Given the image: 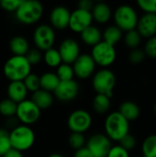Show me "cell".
I'll list each match as a JSON object with an SVG mask.
<instances>
[{"label":"cell","mask_w":156,"mask_h":157,"mask_svg":"<svg viewBox=\"0 0 156 157\" xmlns=\"http://www.w3.org/2000/svg\"><path fill=\"white\" fill-rule=\"evenodd\" d=\"M3 71L10 82L23 81L31 73V65L25 56L13 55L6 62Z\"/></svg>","instance_id":"obj_1"},{"label":"cell","mask_w":156,"mask_h":157,"mask_svg":"<svg viewBox=\"0 0 156 157\" xmlns=\"http://www.w3.org/2000/svg\"><path fill=\"white\" fill-rule=\"evenodd\" d=\"M105 131L109 140L120 142L129 133V121L119 111L112 112L105 121Z\"/></svg>","instance_id":"obj_2"},{"label":"cell","mask_w":156,"mask_h":157,"mask_svg":"<svg viewBox=\"0 0 156 157\" xmlns=\"http://www.w3.org/2000/svg\"><path fill=\"white\" fill-rule=\"evenodd\" d=\"M43 14V6L36 0H22L16 11L17 19L25 25H32L38 22Z\"/></svg>","instance_id":"obj_3"},{"label":"cell","mask_w":156,"mask_h":157,"mask_svg":"<svg viewBox=\"0 0 156 157\" xmlns=\"http://www.w3.org/2000/svg\"><path fill=\"white\" fill-rule=\"evenodd\" d=\"M9 141L12 149L22 153L32 147L35 142V133L30 127L18 125L9 132Z\"/></svg>","instance_id":"obj_4"},{"label":"cell","mask_w":156,"mask_h":157,"mask_svg":"<svg viewBox=\"0 0 156 157\" xmlns=\"http://www.w3.org/2000/svg\"><path fill=\"white\" fill-rule=\"evenodd\" d=\"M92 85L97 94L105 95L111 98L116 85V76L109 69H101L95 74Z\"/></svg>","instance_id":"obj_5"},{"label":"cell","mask_w":156,"mask_h":157,"mask_svg":"<svg viewBox=\"0 0 156 157\" xmlns=\"http://www.w3.org/2000/svg\"><path fill=\"white\" fill-rule=\"evenodd\" d=\"M115 26L121 31H131L136 29L138 23V16L134 8L128 5L120 6L114 13Z\"/></svg>","instance_id":"obj_6"},{"label":"cell","mask_w":156,"mask_h":157,"mask_svg":"<svg viewBox=\"0 0 156 157\" xmlns=\"http://www.w3.org/2000/svg\"><path fill=\"white\" fill-rule=\"evenodd\" d=\"M90 55L96 64L104 68L111 65L117 57L115 47L104 42L103 40L92 48V52Z\"/></svg>","instance_id":"obj_7"},{"label":"cell","mask_w":156,"mask_h":157,"mask_svg":"<svg viewBox=\"0 0 156 157\" xmlns=\"http://www.w3.org/2000/svg\"><path fill=\"white\" fill-rule=\"evenodd\" d=\"M92 124V117L89 112L85 109H76L73 111L67 120V125L72 132L84 133Z\"/></svg>","instance_id":"obj_8"},{"label":"cell","mask_w":156,"mask_h":157,"mask_svg":"<svg viewBox=\"0 0 156 157\" xmlns=\"http://www.w3.org/2000/svg\"><path fill=\"white\" fill-rule=\"evenodd\" d=\"M17 118L25 125H30L38 121L40 116V109L29 99H25L17 106Z\"/></svg>","instance_id":"obj_9"},{"label":"cell","mask_w":156,"mask_h":157,"mask_svg":"<svg viewBox=\"0 0 156 157\" xmlns=\"http://www.w3.org/2000/svg\"><path fill=\"white\" fill-rule=\"evenodd\" d=\"M33 41L40 51H47L52 48L55 41L54 29L49 25H40L33 33Z\"/></svg>","instance_id":"obj_10"},{"label":"cell","mask_w":156,"mask_h":157,"mask_svg":"<svg viewBox=\"0 0 156 157\" xmlns=\"http://www.w3.org/2000/svg\"><path fill=\"white\" fill-rule=\"evenodd\" d=\"M86 147L94 157H107L112 146L107 135L97 133L89 138Z\"/></svg>","instance_id":"obj_11"},{"label":"cell","mask_w":156,"mask_h":157,"mask_svg":"<svg viewBox=\"0 0 156 157\" xmlns=\"http://www.w3.org/2000/svg\"><path fill=\"white\" fill-rule=\"evenodd\" d=\"M92 21L93 17L91 12L77 8L70 15L68 28H70L74 32L81 33L83 30L92 25Z\"/></svg>","instance_id":"obj_12"},{"label":"cell","mask_w":156,"mask_h":157,"mask_svg":"<svg viewBox=\"0 0 156 157\" xmlns=\"http://www.w3.org/2000/svg\"><path fill=\"white\" fill-rule=\"evenodd\" d=\"M74 75L80 79H86L90 77L96 69V63L90 54H80L76 61L73 63Z\"/></svg>","instance_id":"obj_13"},{"label":"cell","mask_w":156,"mask_h":157,"mask_svg":"<svg viewBox=\"0 0 156 157\" xmlns=\"http://www.w3.org/2000/svg\"><path fill=\"white\" fill-rule=\"evenodd\" d=\"M62 63L73 64L80 55V47L76 40L73 39H65L62 41L58 50Z\"/></svg>","instance_id":"obj_14"},{"label":"cell","mask_w":156,"mask_h":157,"mask_svg":"<svg viewBox=\"0 0 156 157\" xmlns=\"http://www.w3.org/2000/svg\"><path fill=\"white\" fill-rule=\"evenodd\" d=\"M79 92V85L76 81H60V84L54 90V96L61 101H71L74 99Z\"/></svg>","instance_id":"obj_15"},{"label":"cell","mask_w":156,"mask_h":157,"mask_svg":"<svg viewBox=\"0 0 156 157\" xmlns=\"http://www.w3.org/2000/svg\"><path fill=\"white\" fill-rule=\"evenodd\" d=\"M71 12L63 6H55L50 14V21L54 29L63 30L69 26Z\"/></svg>","instance_id":"obj_16"},{"label":"cell","mask_w":156,"mask_h":157,"mask_svg":"<svg viewBox=\"0 0 156 157\" xmlns=\"http://www.w3.org/2000/svg\"><path fill=\"white\" fill-rule=\"evenodd\" d=\"M137 31L141 37L150 39L156 36V15L144 14L137 23Z\"/></svg>","instance_id":"obj_17"},{"label":"cell","mask_w":156,"mask_h":157,"mask_svg":"<svg viewBox=\"0 0 156 157\" xmlns=\"http://www.w3.org/2000/svg\"><path fill=\"white\" fill-rule=\"evenodd\" d=\"M6 93L10 100L18 104L26 99L28 90L22 81H14L10 82L7 86Z\"/></svg>","instance_id":"obj_18"},{"label":"cell","mask_w":156,"mask_h":157,"mask_svg":"<svg viewBox=\"0 0 156 157\" xmlns=\"http://www.w3.org/2000/svg\"><path fill=\"white\" fill-rule=\"evenodd\" d=\"M91 14L93 19L96 20L97 23L105 24L111 17V9L108 4L100 2L94 5Z\"/></svg>","instance_id":"obj_19"},{"label":"cell","mask_w":156,"mask_h":157,"mask_svg":"<svg viewBox=\"0 0 156 157\" xmlns=\"http://www.w3.org/2000/svg\"><path fill=\"white\" fill-rule=\"evenodd\" d=\"M81 40L87 46L94 47L97 44H98L100 41H102V34L100 30L95 27V26H89L85 30H83L81 33Z\"/></svg>","instance_id":"obj_20"},{"label":"cell","mask_w":156,"mask_h":157,"mask_svg":"<svg viewBox=\"0 0 156 157\" xmlns=\"http://www.w3.org/2000/svg\"><path fill=\"white\" fill-rule=\"evenodd\" d=\"M9 49L15 56H25L29 51V45L24 37L15 36L9 41Z\"/></svg>","instance_id":"obj_21"},{"label":"cell","mask_w":156,"mask_h":157,"mask_svg":"<svg viewBox=\"0 0 156 157\" xmlns=\"http://www.w3.org/2000/svg\"><path fill=\"white\" fill-rule=\"evenodd\" d=\"M31 101L41 110L50 108L53 103V97L51 93L42 89H39L32 95Z\"/></svg>","instance_id":"obj_22"},{"label":"cell","mask_w":156,"mask_h":157,"mask_svg":"<svg viewBox=\"0 0 156 157\" xmlns=\"http://www.w3.org/2000/svg\"><path fill=\"white\" fill-rule=\"evenodd\" d=\"M119 112L130 122L139 118L140 108L136 103L132 101H124L120 104Z\"/></svg>","instance_id":"obj_23"},{"label":"cell","mask_w":156,"mask_h":157,"mask_svg":"<svg viewBox=\"0 0 156 157\" xmlns=\"http://www.w3.org/2000/svg\"><path fill=\"white\" fill-rule=\"evenodd\" d=\"M60 84V80L55 73L48 72L44 73L41 76H40V89L45 90L47 92H54L58 85Z\"/></svg>","instance_id":"obj_24"},{"label":"cell","mask_w":156,"mask_h":157,"mask_svg":"<svg viewBox=\"0 0 156 157\" xmlns=\"http://www.w3.org/2000/svg\"><path fill=\"white\" fill-rule=\"evenodd\" d=\"M121 37H122V31L116 26L108 27L102 35L103 41L114 47L121 40Z\"/></svg>","instance_id":"obj_25"},{"label":"cell","mask_w":156,"mask_h":157,"mask_svg":"<svg viewBox=\"0 0 156 157\" xmlns=\"http://www.w3.org/2000/svg\"><path fill=\"white\" fill-rule=\"evenodd\" d=\"M110 108V98L105 95L97 94L93 99V109L98 114H105Z\"/></svg>","instance_id":"obj_26"},{"label":"cell","mask_w":156,"mask_h":157,"mask_svg":"<svg viewBox=\"0 0 156 157\" xmlns=\"http://www.w3.org/2000/svg\"><path fill=\"white\" fill-rule=\"evenodd\" d=\"M142 151L143 156L156 157V134L148 136L143 141Z\"/></svg>","instance_id":"obj_27"},{"label":"cell","mask_w":156,"mask_h":157,"mask_svg":"<svg viewBox=\"0 0 156 157\" xmlns=\"http://www.w3.org/2000/svg\"><path fill=\"white\" fill-rule=\"evenodd\" d=\"M43 58H44L46 64L50 67L55 68V67H58L60 64H62V59H61L60 53L58 50L56 49L51 48L45 51Z\"/></svg>","instance_id":"obj_28"},{"label":"cell","mask_w":156,"mask_h":157,"mask_svg":"<svg viewBox=\"0 0 156 157\" xmlns=\"http://www.w3.org/2000/svg\"><path fill=\"white\" fill-rule=\"evenodd\" d=\"M17 106V104H16L9 98L3 99L2 101H0V114L4 117L11 118L16 115Z\"/></svg>","instance_id":"obj_29"},{"label":"cell","mask_w":156,"mask_h":157,"mask_svg":"<svg viewBox=\"0 0 156 157\" xmlns=\"http://www.w3.org/2000/svg\"><path fill=\"white\" fill-rule=\"evenodd\" d=\"M56 75L58 76L60 81H69L74 79V69L73 66L66 63H62L57 67Z\"/></svg>","instance_id":"obj_30"},{"label":"cell","mask_w":156,"mask_h":157,"mask_svg":"<svg viewBox=\"0 0 156 157\" xmlns=\"http://www.w3.org/2000/svg\"><path fill=\"white\" fill-rule=\"evenodd\" d=\"M141 40H142V37L136 29L126 32L125 39H124L125 44L127 45V47L132 50L138 48V46L141 43Z\"/></svg>","instance_id":"obj_31"},{"label":"cell","mask_w":156,"mask_h":157,"mask_svg":"<svg viewBox=\"0 0 156 157\" xmlns=\"http://www.w3.org/2000/svg\"><path fill=\"white\" fill-rule=\"evenodd\" d=\"M28 90V92H36L40 89V76L35 74H29L23 81H22Z\"/></svg>","instance_id":"obj_32"},{"label":"cell","mask_w":156,"mask_h":157,"mask_svg":"<svg viewBox=\"0 0 156 157\" xmlns=\"http://www.w3.org/2000/svg\"><path fill=\"white\" fill-rule=\"evenodd\" d=\"M11 148L9 132L5 129H0V157H3Z\"/></svg>","instance_id":"obj_33"},{"label":"cell","mask_w":156,"mask_h":157,"mask_svg":"<svg viewBox=\"0 0 156 157\" xmlns=\"http://www.w3.org/2000/svg\"><path fill=\"white\" fill-rule=\"evenodd\" d=\"M68 143H69V145L71 146V148H73L76 151V150L84 147V145L86 144V138H85L84 134H82V133L72 132L69 136Z\"/></svg>","instance_id":"obj_34"},{"label":"cell","mask_w":156,"mask_h":157,"mask_svg":"<svg viewBox=\"0 0 156 157\" xmlns=\"http://www.w3.org/2000/svg\"><path fill=\"white\" fill-rule=\"evenodd\" d=\"M138 6L145 14H155L156 15V0H139Z\"/></svg>","instance_id":"obj_35"},{"label":"cell","mask_w":156,"mask_h":157,"mask_svg":"<svg viewBox=\"0 0 156 157\" xmlns=\"http://www.w3.org/2000/svg\"><path fill=\"white\" fill-rule=\"evenodd\" d=\"M26 59L28 60V62L29 63L30 65H34V64H38L41 59H42V54L40 52V50L38 49H31L28 52V53L25 55Z\"/></svg>","instance_id":"obj_36"},{"label":"cell","mask_w":156,"mask_h":157,"mask_svg":"<svg viewBox=\"0 0 156 157\" xmlns=\"http://www.w3.org/2000/svg\"><path fill=\"white\" fill-rule=\"evenodd\" d=\"M145 56H146V54H145L144 51L137 48V49H134L131 52V53L129 55V60L131 63L138 64V63H141L144 61Z\"/></svg>","instance_id":"obj_37"},{"label":"cell","mask_w":156,"mask_h":157,"mask_svg":"<svg viewBox=\"0 0 156 157\" xmlns=\"http://www.w3.org/2000/svg\"><path fill=\"white\" fill-rule=\"evenodd\" d=\"M135 145H136V139L134 138V136H132L130 133L125 135L120 141V146H121L123 149H125L128 152L132 150V149H134Z\"/></svg>","instance_id":"obj_38"},{"label":"cell","mask_w":156,"mask_h":157,"mask_svg":"<svg viewBox=\"0 0 156 157\" xmlns=\"http://www.w3.org/2000/svg\"><path fill=\"white\" fill-rule=\"evenodd\" d=\"M22 0H1L0 6L7 12H16Z\"/></svg>","instance_id":"obj_39"},{"label":"cell","mask_w":156,"mask_h":157,"mask_svg":"<svg viewBox=\"0 0 156 157\" xmlns=\"http://www.w3.org/2000/svg\"><path fill=\"white\" fill-rule=\"evenodd\" d=\"M144 52L147 56L156 59V36L148 39L145 44Z\"/></svg>","instance_id":"obj_40"},{"label":"cell","mask_w":156,"mask_h":157,"mask_svg":"<svg viewBox=\"0 0 156 157\" xmlns=\"http://www.w3.org/2000/svg\"><path fill=\"white\" fill-rule=\"evenodd\" d=\"M107 157H130L129 156V152L123 149L120 145L112 146L110 151L108 154Z\"/></svg>","instance_id":"obj_41"},{"label":"cell","mask_w":156,"mask_h":157,"mask_svg":"<svg viewBox=\"0 0 156 157\" xmlns=\"http://www.w3.org/2000/svg\"><path fill=\"white\" fill-rule=\"evenodd\" d=\"M94 6V3L91 0H81L78 3V8L91 12Z\"/></svg>","instance_id":"obj_42"},{"label":"cell","mask_w":156,"mask_h":157,"mask_svg":"<svg viewBox=\"0 0 156 157\" xmlns=\"http://www.w3.org/2000/svg\"><path fill=\"white\" fill-rule=\"evenodd\" d=\"M74 157H94V156L92 155L91 152L87 149V147H86H86L84 146V147H82V148H80V149H78V150H76V151H75Z\"/></svg>","instance_id":"obj_43"},{"label":"cell","mask_w":156,"mask_h":157,"mask_svg":"<svg viewBox=\"0 0 156 157\" xmlns=\"http://www.w3.org/2000/svg\"><path fill=\"white\" fill-rule=\"evenodd\" d=\"M3 157H24L22 153L15 149H10Z\"/></svg>","instance_id":"obj_44"},{"label":"cell","mask_w":156,"mask_h":157,"mask_svg":"<svg viewBox=\"0 0 156 157\" xmlns=\"http://www.w3.org/2000/svg\"><path fill=\"white\" fill-rule=\"evenodd\" d=\"M48 157H63L62 155H60V154H51V155H50Z\"/></svg>","instance_id":"obj_45"},{"label":"cell","mask_w":156,"mask_h":157,"mask_svg":"<svg viewBox=\"0 0 156 157\" xmlns=\"http://www.w3.org/2000/svg\"><path fill=\"white\" fill-rule=\"evenodd\" d=\"M154 112H155V114H156V103H155V105H154Z\"/></svg>","instance_id":"obj_46"},{"label":"cell","mask_w":156,"mask_h":157,"mask_svg":"<svg viewBox=\"0 0 156 157\" xmlns=\"http://www.w3.org/2000/svg\"><path fill=\"white\" fill-rule=\"evenodd\" d=\"M143 157H146V156H143Z\"/></svg>","instance_id":"obj_47"}]
</instances>
